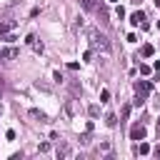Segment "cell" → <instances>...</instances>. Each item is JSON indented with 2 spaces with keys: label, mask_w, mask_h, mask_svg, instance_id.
<instances>
[{
  "label": "cell",
  "mask_w": 160,
  "mask_h": 160,
  "mask_svg": "<svg viewBox=\"0 0 160 160\" xmlns=\"http://www.w3.org/2000/svg\"><path fill=\"white\" fill-rule=\"evenodd\" d=\"M158 30H160V20H158Z\"/></svg>",
  "instance_id": "obj_18"
},
{
  "label": "cell",
  "mask_w": 160,
  "mask_h": 160,
  "mask_svg": "<svg viewBox=\"0 0 160 160\" xmlns=\"http://www.w3.org/2000/svg\"><path fill=\"white\" fill-rule=\"evenodd\" d=\"M18 55V48H5V50H0V58H15Z\"/></svg>",
  "instance_id": "obj_5"
},
{
  "label": "cell",
  "mask_w": 160,
  "mask_h": 160,
  "mask_svg": "<svg viewBox=\"0 0 160 160\" xmlns=\"http://www.w3.org/2000/svg\"><path fill=\"white\" fill-rule=\"evenodd\" d=\"M142 20H145V12H142V10H135V12L130 15V22H132V25H140Z\"/></svg>",
  "instance_id": "obj_4"
},
{
  "label": "cell",
  "mask_w": 160,
  "mask_h": 160,
  "mask_svg": "<svg viewBox=\"0 0 160 160\" xmlns=\"http://www.w3.org/2000/svg\"><path fill=\"white\" fill-rule=\"evenodd\" d=\"M135 152H138V155H148V152H150V145H148V142H140V145L135 148Z\"/></svg>",
  "instance_id": "obj_7"
},
{
  "label": "cell",
  "mask_w": 160,
  "mask_h": 160,
  "mask_svg": "<svg viewBox=\"0 0 160 160\" xmlns=\"http://www.w3.org/2000/svg\"><path fill=\"white\" fill-rule=\"evenodd\" d=\"M110 100V92L108 90H100V102H108Z\"/></svg>",
  "instance_id": "obj_12"
},
{
  "label": "cell",
  "mask_w": 160,
  "mask_h": 160,
  "mask_svg": "<svg viewBox=\"0 0 160 160\" xmlns=\"http://www.w3.org/2000/svg\"><path fill=\"white\" fill-rule=\"evenodd\" d=\"M155 155H158V158H160V145H158V148H155Z\"/></svg>",
  "instance_id": "obj_15"
},
{
  "label": "cell",
  "mask_w": 160,
  "mask_h": 160,
  "mask_svg": "<svg viewBox=\"0 0 160 160\" xmlns=\"http://www.w3.org/2000/svg\"><path fill=\"white\" fill-rule=\"evenodd\" d=\"M115 15L122 20V18H125V8H122V5H118V8H115Z\"/></svg>",
  "instance_id": "obj_11"
},
{
  "label": "cell",
  "mask_w": 160,
  "mask_h": 160,
  "mask_svg": "<svg viewBox=\"0 0 160 160\" xmlns=\"http://www.w3.org/2000/svg\"><path fill=\"white\" fill-rule=\"evenodd\" d=\"M90 45H92V48H100V50H108V48H110L108 40H105V35H98V32L90 35Z\"/></svg>",
  "instance_id": "obj_2"
},
{
  "label": "cell",
  "mask_w": 160,
  "mask_h": 160,
  "mask_svg": "<svg viewBox=\"0 0 160 160\" xmlns=\"http://www.w3.org/2000/svg\"><path fill=\"white\" fill-rule=\"evenodd\" d=\"M58 155H62V158H68V155H70V148H58Z\"/></svg>",
  "instance_id": "obj_13"
},
{
  "label": "cell",
  "mask_w": 160,
  "mask_h": 160,
  "mask_svg": "<svg viewBox=\"0 0 160 160\" xmlns=\"http://www.w3.org/2000/svg\"><path fill=\"white\" fill-rule=\"evenodd\" d=\"M150 90H152V82H150V80H138V82H135V95H138V98H135V105H142L145 98L150 95Z\"/></svg>",
  "instance_id": "obj_1"
},
{
  "label": "cell",
  "mask_w": 160,
  "mask_h": 160,
  "mask_svg": "<svg viewBox=\"0 0 160 160\" xmlns=\"http://www.w3.org/2000/svg\"><path fill=\"white\" fill-rule=\"evenodd\" d=\"M152 2H155V5H158V8H160V0H152Z\"/></svg>",
  "instance_id": "obj_16"
},
{
  "label": "cell",
  "mask_w": 160,
  "mask_h": 160,
  "mask_svg": "<svg viewBox=\"0 0 160 160\" xmlns=\"http://www.w3.org/2000/svg\"><path fill=\"white\" fill-rule=\"evenodd\" d=\"M110 2H118V0H110Z\"/></svg>",
  "instance_id": "obj_19"
},
{
  "label": "cell",
  "mask_w": 160,
  "mask_h": 160,
  "mask_svg": "<svg viewBox=\"0 0 160 160\" xmlns=\"http://www.w3.org/2000/svg\"><path fill=\"white\" fill-rule=\"evenodd\" d=\"M0 95H2V80H0Z\"/></svg>",
  "instance_id": "obj_17"
},
{
  "label": "cell",
  "mask_w": 160,
  "mask_h": 160,
  "mask_svg": "<svg viewBox=\"0 0 160 160\" xmlns=\"http://www.w3.org/2000/svg\"><path fill=\"white\" fill-rule=\"evenodd\" d=\"M10 28H12L10 22H0V38H2V35H8V32H10Z\"/></svg>",
  "instance_id": "obj_8"
},
{
  "label": "cell",
  "mask_w": 160,
  "mask_h": 160,
  "mask_svg": "<svg viewBox=\"0 0 160 160\" xmlns=\"http://www.w3.org/2000/svg\"><path fill=\"white\" fill-rule=\"evenodd\" d=\"M50 150V142H40V152H48Z\"/></svg>",
  "instance_id": "obj_14"
},
{
  "label": "cell",
  "mask_w": 160,
  "mask_h": 160,
  "mask_svg": "<svg viewBox=\"0 0 160 160\" xmlns=\"http://www.w3.org/2000/svg\"><path fill=\"white\" fill-rule=\"evenodd\" d=\"M105 122H108V125H110V128H112V125H115V122H118V120H115V115H112V112H108V115H105Z\"/></svg>",
  "instance_id": "obj_10"
},
{
  "label": "cell",
  "mask_w": 160,
  "mask_h": 160,
  "mask_svg": "<svg viewBox=\"0 0 160 160\" xmlns=\"http://www.w3.org/2000/svg\"><path fill=\"white\" fill-rule=\"evenodd\" d=\"M142 138H145V128H142L140 122H138V125H132V128H130V140H135V142H140Z\"/></svg>",
  "instance_id": "obj_3"
},
{
  "label": "cell",
  "mask_w": 160,
  "mask_h": 160,
  "mask_svg": "<svg viewBox=\"0 0 160 160\" xmlns=\"http://www.w3.org/2000/svg\"><path fill=\"white\" fill-rule=\"evenodd\" d=\"M152 52H155V48H152V45H142V50H140V55H142V58H152Z\"/></svg>",
  "instance_id": "obj_6"
},
{
  "label": "cell",
  "mask_w": 160,
  "mask_h": 160,
  "mask_svg": "<svg viewBox=\"0 0 160 160\" xmlns=\"http://www.w3.org/2000/svg\"><path fill=\"white\" fill-rule=\"evenodd\" d=\"M80 5H82L85 10H92V8H95V0H80Z\"/></svg>",
  "instance_id": "obj_9"
}]
</instances>
